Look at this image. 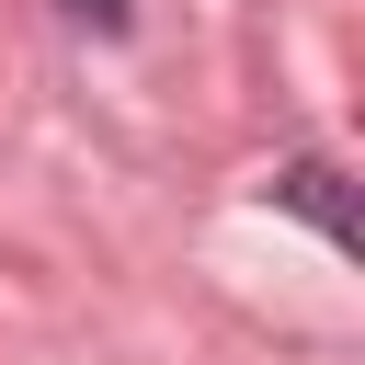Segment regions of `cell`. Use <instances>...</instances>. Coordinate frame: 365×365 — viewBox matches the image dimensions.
<instances>
[{
	"label": "cell",
	"mask_w": 365,
	"mask_h": 365,
	"mask_svg": "<svg viewBox=\"0 0 365 365\" xmlns=\"http://www.w3.org/2000/svg\"><path fill=\"white\" fill-rule=\"evenodd\" d=\"M274 205L319 217V228H331V251H354V205H342V171H331V160H285V171H274Z\"/></svg>",
	"instance_id": "obj_1"
}]
</instances>
